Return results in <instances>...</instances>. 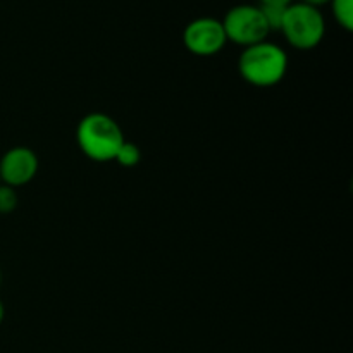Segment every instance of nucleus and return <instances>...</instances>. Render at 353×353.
I'll use <instances>...</instances> for the list:
<instances>
[{
  "label": "nucleus",
  "mask_w": 353,
  "mask_h": 353,
  "mask_svg": "<svg viewBox=\"0 0 353 353\" xmlns=\"http://www.w3.org/2000/svg\"><path fill=\"white\" fill-rule=\"evenodd\" d=\"M288 64V54L279 45L264 40L243 48L238 59V71L248 85L269 88L285 79Z\"/></svg>",
  "instance_id": "nucleus-1"
},
{
  "label": "nucleus",
  "mask_w": 353,
  "mask_h": 353,
  "mask_svg": "<svg viewBox=\"0 0 353 353\" xmlns=\"http://www.w3.org/2000/svg\"><path fill=\"white\" fill-rule=\"evenodd\" d=\"M76 141L88 159L109 162L116 159L117 150L124 143V133L119 123L103 112H90L79 121Z\"/></svg>",
  "instance_id": "nucleus-2"
},
{
  "label": "nucleus",
  "mask_w": 353,
  "mask_h": 353,
  "mask_svg": "<svg viewBox=\"0 0 353 353\" xmlns=\"http://www.w3.org/2000/svg\"><path fill=\"white\" fill-rule=\"evenodd\" d=\"M286 41L299 50H312L326 34V21L321 9L303 2L290 3L281 23Z\"/></svg>",
  "instance_id": "nucleus-3"
},
{
  "label": "nucleus",
  "mask_w": 353,
  "mask_h": 353,
  "mask_svg": "<svg viewBox=\"0 0 353 353\" xmlns=\"http://www.w3.org/2000/svg\"><path fill=\"white\" fill-rule=\"evenodd\" d=\"M221 23H223L228 41H233L243 48L268 40L271 33L262 16L261 7L252 6V3L231 7Z\"/></svg>",
  "instance_id": "nucleus-4"
},
{
  "label": "nucleus",
  "mask_w": 353,
  "mask_h": 353,
  "mask_svg": "<svg viewBox=\"0 0 353 353\" xmlns=\"http://www.w3.org/2000/svg\"><path fill=\"white\" fill-rule=\"evenodd\" d=\"M186 50L199 57H212L228 43L223 23L216 17H196L183 31Z\"/></svg>",
  "instance_id": "nucleus-5"
},
{
  "label": "nucleus",
  "mask_w": 353,
  "mask_h": 353,
  "mask_svg": "<svg viewBox=\"0 0 353 353\" xmlns=\"http://www.w3.org/2000/svg\"><path fill=\"white\" fill-rule=\"evenodd\" d=\"M38 165V157L31 148H9L0 159V183L12 188L28 185L37 176Z\"/></svg>",
  "instance_id": "nucleus-6"
},
{
  "label": "nucleus",
  "mask_w": 353,
  "mask_h": 353,
  "mask_svg": "<svg viewBox=\"0 0 353 353\" xmlns=\"http://www.w3.org/2000/svg\"><path fill=\"white\" fill-rule=\"evenodd\" d=\"M331 10L343 30H353V0H331Z\"/></svg>",
  "instance_id": "nucleus-7"
},
{
  "label": "nucleus",
  "mask_w": 353,
  "mask_h": 353,
  "mask_svg": "<svg viewBox=\"0 0 353 353\" xmlns=\"http://www.w3.org/2000/svg\"><path fill=\"white\" fill-rule=\"evenodd\" d=\"M114 161H116L119 165H123V168H134V165L140 164L141 161L140 147L131 143V141L124 140V143L119 147Z\"/></svg>",
  "instance_id": "nucleus-8"
},
{
  "label": "nucleus",
  "mask_w": 353,
  "mask_h": 353,
  "mask_svg": "<svg viewBox=\"0 0 353 353\" xmlns=\"http://www.w3.org/2000/svg\"><path fill=\"white\" fill-rule=\"evenodd\" d=\"M17 202H19V199H17L16 188L0 183V214L14 212L17 207Z\"/></svg>",
  "instance_id": "nucleus-9"
},
{
  "label": "nucleus",
  "mask_w": 353,
  "mask_h": 353,
  "mask_svg": "<svg viewBox=\"0 0 353 353\" xmlns=\"http://www.w3.org/2000/svg\"><path fill=\"white\" fill-rule=\"evenodd\" d=\"M295 0H259V6H278V7H288Z\"/></svg>",
  "instance_id": "nucleus-10"
},
{
  "label": "nucleus",
  "mask_w": 353,
  "mask_h": 353,
  "mask_svg": "<svg viewBox=\"0 0 353 353\" xmlns=\"http://www.w3.org/2000/svg\"><path fill=\"white\" fill-rule=\"evenodd\" d=\"M300 2L307 3V6L317 7V9H319V7H323V6H326V3H330L331 0H300Z\"/></svg>",
  "instance_id": "nucleus-11"
},
{
  "label": "nucleus",
  "mask_w": 353,
  "mask_h": 353,
  "mask_svg": "<svg viewBox=\"0 0 353 353\" xmlns=\"http://www.w3.org/2000/svg\"><path fill=\"white\" fill-rule=\"evenodd\" d=\"M3 316H6V309H3V303L0 302V324H2V321H3Z\"/></svg>",
  "instance_id": "nucleus-12"
},
{
  "label": "nucleus",
  "mask_w": 353,
  "mask_h": 353,
  "mask_svg": "<svg viewBox=\"0 0 353 353\" xmlns=\"http://www.w3.org/2000/svg\"><path fill=\"white\" fill-rule=\"evenodd\" d=\"M0 283H2V272H0Z\"/></svg>",
  "instance_id": "nucleus-13"
}]
</instances>
